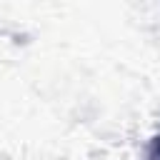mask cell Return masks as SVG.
Here are the masks:
<instances>
[{
  "instance_id": "1",
  "label": "cell",
  "mask_w": 160,
  "mask_h": 160,
  "mask_svg": "<svg viewBox=\"0 0 160 160\" xmlns=\"http://www.w3.org/2000/svg\"><path fill=\"white\" fill-rule=\"evenodd\" d=\"M148 160H160V138H155L150 142V150H148Z\"/></svg>"
}]
</instances>
